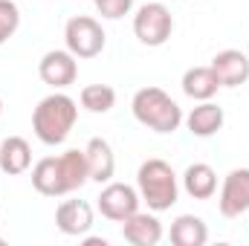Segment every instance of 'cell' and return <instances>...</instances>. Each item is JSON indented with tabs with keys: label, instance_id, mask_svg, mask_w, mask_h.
I'll use <instances>...</instances> for the list:
<instances>
[{
	"label": "cell",
	"instance_id": "obj_1",
	"mask_svg": "<svg viewBox=\"0 0 249 246\" xmlns=\"http://www.w3.org/2000/svg\"><path fill=\"white\" fill-rule=\"evenodd\" d=\"M87 180H90L87 159H84V151H78V148H70L58 157H44L32 165V185L44 197L72 194Z\"/></svg>",
	"mask_w": 249,
	"mask_h": 246
},
{
	"label": "cell",
	"instance_id": "obj_2",
	"mask_svg": "<svg viewBox=\"0 0 249 246\" xmlns=\"http://www.w3.org/2000/svg\"><path fill=\"white\" fill-rule=\"evenodd\" d=\"M78 122V102L70 99L67 93L55 90L50 96H44L38 102V107L32 110V130L44 145H61L67 136L72 133V127Z\"/></svg>",
	"mask_w": 249,
	"mask_h": 246
},
{
	"label": "cell",
	"instance_id": "obj_3",
	"mask_svg": "<svg viewBox=\"0 0 249 246\" xmlns=\"http://www.w3.org/2000/svg\"><path fill=\"white\" fill-rule=\"evenodd\" d=\"M136 191H139V200L151 209V211H168L177 197H180V183H177V174L174 168L154 157V159H145L136 171Z\"/></svg>",
	"mask_w": 249,
	"mask_h": 246
},
{
	"label": "cell",
	"instance_id": "obj_4",
	"mask_svg": "<svg viewBox=\"0 0 249 246\" xmlns=\"http://www.w3.org/2000/svg\"><path fill=\"white\" fill-rule=\"evenodd\" d=\"M130 110H133L136 122L145 124L154 133H174L186 119L180 105L162 87H142V90H136V96L130 102Z\"/></svg>",
	"mask_w": 249,
	"mask_h": 246
},
{
	"label": "cell",
	"instance_id": "obj_5",
	"mask_svg": "<svg viewBox=\"0 0 249 246\" xmlns=\"http://www.w3.org/2000/svg\"><path fill=\"white\" fill-rule=\"evenodd\" d=\"M64 44L75 58H96V55H102V50L107 44V35H105L102 23L96 18L75 15L64 26Z\"/></svg>",
	"mask_w": 249,
	"mask_h": 246
},
{
	"label": "cell",
	"instance_id": "obj_6",
	"mask_svg": "<svg viewBox=\"0 0 249 246\" xmlns=\"http://www.w3.org/2000/svg\"><path fill=\"white\" fill-rule=\"evenodd\" d=\"M174 32V18L165 3H142L133 15V35L145 47H162Z\"/></svg>",
	"mask_w": 249,
	"mask_h": 246
},
{
	"label": "cell",
	"instance_id": "obj_7",
	"mask_svg": "<svg viewBox=\"0 0 249 246\" xmlns=\"http://www.w3.org/2000/svg\"><path fill=\"white\" fill-rule=\"evenodd\" d=\"M139 191L133 188V185L127 183H105L102 188V194L96 197V206H99V211L107 217V220H113V223H122L124 217H130L133 211H139Z\"/></svg>",
	"mask_w": 249,
	"mask_h": 246
},
{
	"label": "cell",
	"instance_id": "obj_8",
	"mask_svg": "<svg viewBox=\"0 0 249 246\" xmlns=\"http://www.w3.org/2000/svg\"><path fill=\"white\" fill-rule=\"evenodd\" d=\"M38 75L44 84H50L53 90H67L70 84H75L78 78V58L70 50H50L41 61H38Z\"/></svg>",
	"mask_w": 249,
	"mask_h": 246
},
{
	"label": "cell",
	"instance_id": "obj_9",
	"mask_svg": "<svg viewBox=\"0 0 249 246\" xmlns=\"http://www.w3.org/2000/svg\"><path fill=\"white\" fill-rule=\"evenodd\" d=\"M217 209L223 217H241L249 211V168H232L223 177Z\"/></svg>",
	"mask_w": 249,
	"mask_h": 246
},
{
	"label": "cell",
	"instance_id": "obj_10",
	"mask_svg": "<svg viewBox=\"0 0 249 246\" xmlns=\"http://www.w3.org/2000/svg\"><path fill=\"white\" fill-rule=\"evenodd\" d=\"M55 226L70 238H84L93 229V206L84 200H64L55 209Z\"/></svg>",
	"mask_w": 249,
	"mask_h": 246
},
{
	"label": "cell",
	"instance_id": "obj_11",
	"mask_svg": "<svg viewBox=\"0 0 249 246\" xmlns=\"http://www.w3.org/2000/svg\"><path fill=\"white\" fill-rule=\"evenodd\" d=\"M84 159H87V171H90V180L93 183H110L113 174H116V154L110 148L107 139L102 136H93L84 148Z\"/></svg>",
	"mask_w": 249,
	"mask_h": 246
},
{
	"label": "cell",
	"instance_id": "obj_12",
	"mask_svg": "<svg viewBox=\"0 0 249 246\" xmlns=\"http://www.w3.org/2000/svg\"><path fill=\"white\" fill-rule=\"evenodd\" d=\"M122 238L133 246H157L162 241V223L157 220V211H133L122 220Z\"/></svg>",
	"mask_w": 249,
	"mask_h": 246
},
{
	"label": "cell",
	"instance_id": "obj_13",
	"mask_svg": "<svg viewBox=\"0 0 249 246\" xmlns=\"http://www.w3.org/2000/svg\"><path fill=\"white\" fill-rule=\"evenodd\" d=\"M220 81V87H241L249 81V58L241 50H223L209 64Z\"/></svg>",
	"mask_w": 249,
	"mask_h": 246
},
{
	"label": "cell",
	"instance_id": "obj_14",
	"mask_svg": "<svg viewBox=\"0 0 249 246\" xmlns=\"http://www.w3.org/2000/svg\"><path fill=\"white\" fill-rule=\"evenodd\" d=\"M32 168V148L23 136H6L0 142V171L9 177H20Z\"/></svg>",
	"mask_w": 249,
	"mask_h": 246
},
{
	"label": "cell",
	"instance_id": "obj_15",
	"mask_svg": "<svg viewBox=\"0 0 249 246\" xmlns=\"http://www.w3.org/2000/svg\"><path fill=\"white\" fill-rule=\"evenodd\" d=\"M183 122H186V127L194 136L206 139V136H214V133L223 127L226 116H223V107L209 99V102H200L197 107H191V113H188Z\"/></svg>",
	"mask_w": 249,
	"mask_h": 246
},
{
	"label": "cell",
	"instance_id": "obj_16",
	"mask_svg": "<svg viewBox=\"0 0 249 246\" xmlns=\"http://www.w3.org/2000/svg\"><path fill=\"white\" fill-rule=\"evenodd\" d=\"M220 90V81L212 67H188L183 72V93L194 102H209Z\"/></svg>",
	"mask_w": 249,
	"mask_h": 246
},
{
	"label": "cell",
	"instance_id": "obj_17",
	"mask_svg": "<svg viewBox=\"0 0 249 246\" xmlns=\"http://www.w3.org/2000/svg\"><path fill=\"white\" fill-rule=\"evenodd\" d=\"M183 188L194 200H209L217 194V174L209 162H194L183 171Z\"/></svg>",
	"mask_w": 249,
	"mask_h": 246
},
{
	"label": "cell",
	"instance_id": "obj_18",
	"mask_svg": "<svg viewBox=\"0 0 249 246\" xmlns=\"http://www.w3.org/2000/svg\"><path fill=\"white\" fill-rule=\"evenodd\" d=\"M209 226L197 214H180L171 223V244L174 246H206Z\"/></svg>",
	"mask_w": 249,
	"mask_h": 246
},
{
	"label": "cell",
	"instance_id": "obj_19",
	"mask_svg": "<svg viewBox=\"0 0 249 246\" xmlns=\"http://www.w3.org/2000/svg\"><path fill=\"white\" fill-rule=\"evenodd\" d=\"M78 102L90 113H110L116 105V90L110 84H87V87H81Z\"/></svg>",
	"mask_w": 249,
	"mask_h": 246
},
{
	"label": "cell",
	"instance_id": "obj_20",
	"mask_svg": "<svg viewBox=\"0 0 249 246\" xmlns=\"http://www.w3.org/2000/svg\"><path fill=\"white\" fill-rule=\"evenodd\" d=\"M20 26V9L15 0H0V47L18 32Z\"/></svg>",
	"mask_w": 249,
	"mask_h": 246
},
{
	"label": "cell",
	"instance_id": "obj_21",
	"mask_svg": "<svg viewBox=\"0 0 249 246\" xmlns=\"http://www.w3.org/2000/svg\"><path fill=\"white\" fill-rule=\"evenodd\" d=\"M93 3H96L99 15L107 20H119L124 15H130V9H133V0H93Z\"/></svg>",
	"mask_w": 249,
	"mask_h": 246
},
{
	"label": "cell",
	"instance_id": "obj_22",
	"mask_svg": "<svg viewBox=\"0 0 249 246\" xmlns=\"http://www.w3.org/2000/svg\"><path fill=\"white\" fill-rule=\"evenodd\" d=\"M84 244L87 246H107V241L105 238H84Z\"/></svg>",
	"mask_w": 249,
	"mask_h": 246
},
{
	"label": "cell",
	"instance_id": "obj_23",
	"mask_svg": "<svg viewBox=\"0 0 249 246\" xmlns=\"http://www.w3.org/2000/svg\"><path fill=\"white\" fill-rule=\"evenodd\" d=\"M0 116H3V99H0Z\"/></svg>",
	"mask_w": 249,
	"mask_h": 246
}]
</instances>
